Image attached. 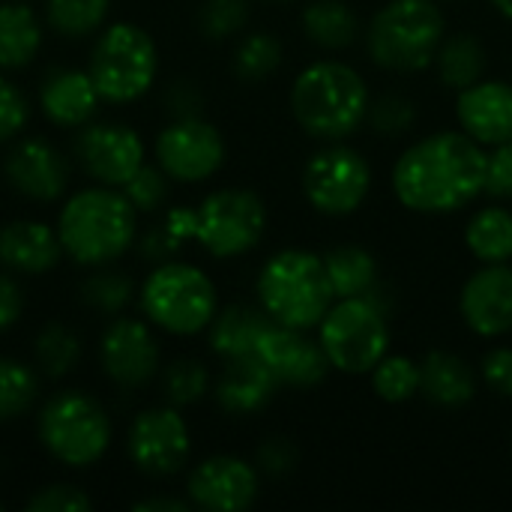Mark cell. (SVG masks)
<instances>
[{"label":"cell","mask_w":512,"mask_h":512,"mask_svg":"<svg viewBox=\"0 0 512 512\" xmlns=\"http://www.w3.org/2000/svg\"><path fill=\"white\" fill-rule=\"evenodd\" d=\"M225 363L228 366H225V372H222V378L216 384V402L231 414L261 411L273 399V390L279 387L276 375L255 354L234 357V360H225Z\"/></svg>","instance_id":"obj_23"},{"label":"cell","mask_w":512,"mask_h":512,"mask_svg":"<svg viewBox=\"0 0 512 512\" xmlns=\"http://www.w3.org/2000/svg\"><path fill=\"white\" fill-rule=\"evenodd\" d=\"M192 501H177V498H144L135 501L132 510L138 512H189Z\"/></svg>","instance_id":"obj_48"},{"label":"cell","mask_w":512,"mask_h":512,"mask_svg":"<svg viewBox=\"0 0 512 512\" xmlns=\"http://www.w3.org/2000/svg\"><path fill=\"white\" fill-rule=\"evenodd\" d=\"M90 507L93 501L78 486H66V483L45 486L27 501L30 512H87Z\"/></svg>","instance_id":"obj_41"},{"label":"cell","mask_w":512,"mask_h":512,"mask_svg":"<svg viewBox=\"0 0 512 512\" xmlns=\"http://www.w3.org/2000/svg\"><path fill=\"white\" fill-rule=\"evenodd\" d=\"M456 114L462 129L477 144H507L512 141V84L507 81H477L459 90Z\"/></svg>","instance_id":"obj_20"},{"label":"cell","mask_w":512,"mask_h":512,"mask_svg":"<svg viewBox=\"0 0 512 512\" xmlns=\"http://www.w3.org/2000/svg\"><path fill=\"white\" fill-rule=\"evenodd\" d=\"M189 501L210 512L249 510L258 498V474L237 456L204 459L189 474Z\"/></svg>","instance_id":"obj_17"},{"label":"cell","mask_w":512,"mask_h":512,"mask_svg":"<svg viewBox=\"0 0 512 512\" xmlns=\"http://www.w3.org/2000/svg\"><path fill=\"white\" fill-rule=\"evenodd\" d=\"M444 42V15L435 0H390L369 27V54L378 66L420 72Z\"/></svg>","instance_id":"obj_5"},{"label":"cell","mask_w":512,"mask_h":512,"mask_svg":"<svg viewBox=\"0 0 512 512\" xmlns=\"http://www.w3.org/2000/svg\"><path fill=\"white\" fill-rule=\"evenodd\" d=\"M39 399V369L0 357V423H12Z\"/></svg>","instance_id":"obj_32"},{"label":"cell","mask_w":512,"mask_h":512,"mask_svg":"<svg viewBox=\"0 0 512 512\" xmlns=\"http://www.w3.org/2000/svg\"><path fill=\"white\" fill-rule=\"evenodd\" d=\"M33 354H36L39 375H45V378H63L81 360V339L75 336V330H69L66 324L54 321V324H48V327L39 330L36 345H33Z\"/></svg>","instance_id":"obj_31"},{"label":"cell","mask_w":512,"mask_h":512,"mask_svg":"<svg viewBox=\"0 0 512 512\" xmlns=\"http://www.w3.org/2000/svg\"><path fill=\"white\" fill-rule=\"evenodd\" d=\"M99 360L117 387H144L159 372V342L144 321L117 318L102 336Z\"/></svg>","instance_id":"obj_16"},{"label":"cell","mask_w":512,"mask_h":512,"mask_svg":"<svg viewBox=\"0 0 512 512\" xmlns=\"http://www.w3.org/2000/svg\"><path fill=\"white\" fill-rule=\"evenodd\" d=\"M168 174L159 168V165H141L120 189H123V195L132 201V207L138 210V213H153V210H159L162 207V201L168 198Z\"/></svg>","instance_id":"obj_38"},{"label":"cell","mask_w":512,"mask_h":512,"mask_svg":"<svg viewBox=\"0 0 512 512\" xmlns=\"http://www.w3.org/2000/svg\"><path fill=\"white\" fill-rule=\"evenodd\" d=\"M435 63H438V72H441L444 84H450L456 90H465V87H471V84H477L483 78L486 51L471 33H456V36L441 42Z\"/></svg>","instance_id":"obj_28"},{"label":"cell","mask_w":512,"mask_h":512,"mask_svg":"<svg viewBox=\"0 0 512 512\" xmlns=\"http://www.w3.org/2000/svg\"><path fill=\"white\" fill-rule=\"evenodd\" d=\"M63 252L84 267H105L138 237V210L117 186H90L69 195L57 216Z\"/></svg>","instance_id":"obj_2"},{"label":"cell","mask_w":512,"mask_h":512,"mask_svg":"<svg viewBox=\"0 0 512 512\" xmlns=\"http://www.w3.org/2000/svg\"><path fill=\"white\" fill-rule=\"evenodd\" d=\"M279 63H282V45L270 33L246 36L237 48V57H234V69L243 81H261L270 72H276Z\"/></svg>","instance_id":"obj_35"},{"label":"cell","mask_w":512,"mask_h":512,"mask_svg":"<svg viewBox=\"0 0 512 512\" xmlns=\"http://www.w3.org/2000/svg\"><path fill=\"white\" fill-rule=\"evenodd\" d=\"M267 207L249 189H219L195 207V240L213 258H237L258 246Z\"/></svg>","instance_id":"obj_10"},{"label":"cell","mask_w":512,"mask_h":512,"mask_svg":"<svg viewBox=\"0 0 512 512\" xmlns=\"http://www.w3.org/2000/svg\"><path fill=\"white\" fill-rule=\"evenodd\" d=\"M42 36V21L27 3H0V69H24L39 54Z\"/></svg>","instance_id":"obj_24"},{"label":"cell","mask_w":512,"mask_h":512,"mask_svg":"<svg viewBox=\"0 0 512 512\" xmlns=\"http://www.w3.org/2000/svg\"><path fill=\"white\" fill-rule=\"evenodd\" d=\"M255 357L267 363V369L276 375L279 384H297V387H312L324 381L330 366L321 342H312L303 336V330L276 321H270V327L261 333Z\"/></svg>","instance_id":"obj_18"},{"label":"cell","mask_w":512,"mask_h":512,"mask_svg":"<svg viewBox=\"0 0 512 512\" xmlns=\"http://www.w3.org/2000/svg\"><path fill=\"white\" fill-rule=\"evenodd\" d=\"M468 249L486 264H504L512 258V213L504 207L480 210L465 228Z\"/></svg>","instance_id":"obj_27"},{"label":"cell","mask_w":512,"mask_h":512,"mask_svg":"<svg viewBox=\"0 0 512 512\" xmlns=\"http://www.w3.org/2000/svg\"><path fill=\"white\" fill-rule=\"evenodd\" d=\"M141 309L171 336H195L216 318L213 279L183 261H162L141 285Z\"/></svg>","instance_id":"obj_7"},{"label":"cell","mask_w":512,"mask_h":512,"mask_svg":"<svg viewBox=\"0 0 512 512\" xmlns=\"http://www.w3.org/2000/svg\"><path fill=\"white\" fill-rule=\"evenodd\" d=\"M327 279L333 294L342 297H363L375 282V258L363 246H336L324 255Z\"/></svg>","instance_id":"obj_29"},{"label":"cell","mask_w":512,"mask_h":512,"mask_svg":"<svg viewBox=\"0 0 512 512\" xmlns=\"http://www.w3.org/2000/svg\"><path fill=\"white\" fill-rule=\"evenodd\" d=\"M57 228L36 219H15L0 228V264L21 276H42L63 258Z\"/></svg>","instance_id":"obj_22"},{"label":"cell","mask_w":512,"mask_h":512,"mask_svg":"<svg viewBox=\"0 0 512 512\" xmlns=\"http://www.w3.org/2000/svg\"><path fill=\"white\" fill-rule=\"evenodd\" d=\"M162 387H165V396L174 408L195 405L198 399H204V393L210 387L207 366L198 360H177L165 369Z\"/></svg>","instance_id":"obj_37"},{"label":"cell","mask_w":512,"mask_h":512,"mask_svg":"<svg viewBox=\"0 0 512 512\" xmlns=\"http://www.w3.org/2000/svg\"><path fill=\"white\" fill-rule=\"evenodd\" d=\"M420 390L429 402L444 405V408H459L474 399V375L465 360L447 354V351H432L420 363Z\"/></svg>","instance_id":"obj_25"},{"label":"cell","mask_w":512,"mask_h":512,"mask_svg":"<svg viewBox=\"0 0 512 512\" xmlns=\"http://www.w3.org/2000/svg\"><path fill=\"white\" fill-rule=\"evenodd\" d=\"M141 249H144V258H153V261H165L168 255H174L180 249V240L165 228V222L153 231L144 234L141 240Z\"/></svg>","instance_id":"obj_46"},{"label":"cell","mask_w":512,"mask_h":512,"mask_svg":"<svg viewBox=\"0 0 512 512\" xmlns=\"http://www.w3.org/2000/svg\"><path fill=\"white\" fill-rule=\"evenodd\" d=\"M372 387L384 402H408L420 390V366L408 357H384L372 369Z\"/></svg>","instance_id":"obj_34"},{"label":"cell","mask_w":512,"mask_h":512,"mask_svg":"<svg viewBox=\"0 0 512 512\" xmlns=\"http://www.w3.org/2000/svg\"><path fill=\"white\" fill-rule=\"evenodd\" d=\"M24 312V294L18 282L6 273H0V333L12 330Z\"/></svg>","instance_id":"obj_45"},{"label":"cell","mask_w":512,"mask_h":512,"mask_svg":"<svg viewBox=\"0 0 512 512\" xmlns=\"http://www.w3.org/2000/svg\"><path fill=\"white\" fill-rule=\"evenodd\" d=\"M372 186L369 162L351 147H327L315 153L303 171V192L309 204L327 216L354 213Z\"/></svg>","instance_id":"obj_11"},{"label":"cell","mask_w":512,"mask_h":512,"mask_svg":"<svg viewBox=\"0 0 512 512\" xmlns=\"http://www.w3.org/2000/svg\"><path fill=\"white\" fill-rule=\"evenodd\" d=\"M75 156L102 186H123L144 165V141L126 123H87L78 132Z\"/></svg>","instance_id":"obj_14"},{"label":"cell","mask_w":512,"mask_h":512,"mask_svg":"<svg viewBox=\"0 0 512 512\" xmlns=\"http://www.w3.org/2000/svg\"><path fill=\"white\" fill-rule=\"evenodd\" d=\"M0 507H3V504H0Z\"/></svg>","instance_id":"obj_50"},{"label":"cell","mask_w":512,"mask_h":512,"mask_svg":"<svg viewBox=\"0 0 512 512\" xmlns=\"http://www.w3.org/2000/svg\"><path fill=\"white\" fill-rule=\"evenodd\" d=\"M27 117L30 105L21 87H15L9 78H0V144L18 138L21 129L27 126Z\"/></svg>","instance_id":"obj_40"},{"label":"cell","mask_w":512,"mask_h":512,"mask_svg":"<svg viewBox=\"0 0 512 512\" xmlns=\"http://www.w3.org/2000/svg\"><path fill=\"white\" fill-rule=\"evenodd\" d=\"M306 36L324 48H345L357 36V15L342 0H318L303 12Z\"/></svg>","instance_id":"obj_30"},{"label":"cell","mask_w":512,"mask_h":512,"mask_svg":"<svg viewBox=\"0 0 512 512\" xmlns=\"http://www.w3.org/2000/svg\"><path fill=\"white\" fill-rule=\"evenodd\" d=\"M249 21L246 0H204L201 6V30L210 39H225Z\"/></svg>","instance_id":"obj_39"},{"label":"cell","mask_w":512,"mask_h":512,"mask_svg":"<svg viewBox=\"0 0 512 512\" xmlns=\"http://www.w3.org/2000/svg\"><path fill=\"white\" fill-rule=\"evenodd\" d=\"M225 162L219 129L201 117H177L156 138V165L177 183H201Z\"/></svg>","instance_id":"obj_12"},{"label":"cell","mask_w":512,"mask_h":512,"mask_svg":"<svg viewBox=\"0 0 512 512\" xmlns=\"http://www.w3.org/2000/svg\"><path fill=\"white\" fill-rule=\"evenodd\" d=\"M387 345L390 327L381 309L366 297H342L321 321V348L339 372H372L387 357Z\"/></svg>","instance_id":"obj_9"},{"label":"cell","mask_w":512,"mask_h":512,"mask_svg":"<svg viewBox=\"0 0 512 512\" xmlns=\"http://www.w3.org/2000/svg\"><path fill=\"white\" fill-rule=\"evenodd\" d=\"M498 9H501V15H507V18H512V0H492Z\"/></svg>","instance_id":"obj_49"},{"label":"cell","mask_w":512,"mask_h":512,"mask_svg":"<svg viewBox=\"0 0 512 512\" xmlns=\"http://www.w3.org/2000/svg\"><path fill=\"white\" fill-rule=\"evenodd\" d=\"M258 297L276 324L294 330L318 327L336 300L324 258L306 249L276 252L258 276Z\"/></svg>","instance_id":"obj_4"},{"label":"cell","mask_w":512,"mask_h":512,"mask_svg":"<svg viewBox=\"0 0 512 512\" xmlns=\"http://www.w3.org/2000/svg\"><path fill=\"white\" fill-rule=\"evenodd\" d=\"M483 375L492 390L501 396H512V348H495L483 360Z\"/></svg>","instance_id":"obj_44"},{"label":"cell","mask_w":512,"mask_h":512,"mask_svg":"<svg viewBox=\"0 0 512 512\" xmlns=\"http://www.w3.org/2000/svg\"><path fill=\"white\" fill-rule=\"evenodd\" d=\"M462 318L477 336H504L512 330V270L489 264L462 288Z\"/></svg>","instance_id":"obj_19"},{"label":"cell","mask_w":512,"mask_h":512,"mask_svg":"<svg viewBox=\"0 0 512 512\" xmlns=\"http://www.w3.org/2000/svg\"><path fill=\"white\" fill-rule=\"evenodd\" d=\"M486 192L495 198H512V141L498 144L486 168Z\"/></svg>","instance_id":"obj_43"},{"label":"cell","mask_w":512,"mask_h":512,"mask_svg":"<svg viewBox=\"0 0 512 512\" xmlns=\"http://www.w3.org/2000/svg\"><path fill=\"white\" fill-rule=\"evenodd\" d=\"M291 111L309 135L345 138L369 117V90L345 63H312L291 87Z\"/></svg>","instance_id":"obj_3"},{"label":"cell","mask_w":512,"mask_h":512,"mask_svg":"<svg viewBox=\"0 0 512 512\" xmlns=\"http://www.w3.org/2000/svg\"><path fill=\"white\" fill-rule=\"evenodd\" d=\"M489 156L468 132H438L408 147L393 168L396 198L417 213H453L486 192Z\"/></svg>","instance_id":"obj_1"},{"label":"cell","mask_w":512,"mask_h":512,"mask_svg":"<svg viewBox=\"0 0 512 512\" xmlns=\"http://www.w3.org/2000/svg\"><path fill=\"white\" fill-rule=\"evenodd\" d=\"M261 465L270 471V474H282L294 465V450L285 444V441H267L258 453Z\"/></svg>","instance_id":"obj_47"},{"label":"cell","mask_w":512,"mask_h":512,"mask_svg":"<svg viewBox=\"0 0 512 512\" xmlns=\"http://www.w3.org/2000/svg\"><path fill=\"white\" fill-rule=\"evenodd\" d=\"M3 174L18 195L39 204L60 201L69 189V159L39 135L12 144L3 162Z\"/></svg>","instance_id":"obj_15"},{"label":"cell","mask_w":512,"mask_h":512,"mask_svg":"<svg viewBox=\"0 0 512 512\" xmlns=\"http://www.w3.org/2000/svg\"><path fill=\"white\" fill-rule=\"evenodd\" d=\"M108 9L111 0H45V21L54 33L81 39L105 24Z\"/></svg>","instance_id":"obj_33"},{"label":"cell","mask_w":512,"mask_h":512,"mask_svg":"<svg viewBox=\"0 0 512 512\" xmlns=\"http://www.w3.org/2000/svg\"><path fill=\"white\" fill-rule=\"evenodd\" d=\"M132 291H135L132 279L126 273H117V270H99V273L87 276L81 285L84 303L105 312V315L120 312L132 300Z\"/></svg>","instance_id":"obj_36"},{"label":"cell","mask_w":512,"mask_h":512,"mask_svg":"<svg viewBox=\"0 0 512 512\" xmlns=\"http://www.w3.org/2000/svg\"><path fill=\"white\" fill-rule=\"evenodd\" d=\"M372 123L381 135H399L414 123V108L402 96H384L372 108Z\"/></svg>","instance_id":"obj_42"},{"label":"cell","mask_w":512,"mask_h":512,"mask_svg":"<svg viewBox=\"0 0 512 512\" xmlns=\"http://www.w3.org/2000/svg\"><path fill=\"white\" fill-rule=\"evenodd\" d=\"M36 429L42 447L66 468L96 465L114 438L108 411L81 390L51 396L39 411Z\"/></svg>","instance_id":"obj_8"},{"label":"cell","mask_w":512,"mask_h":512,"mask_svg":"<svg viewBox=\"0 0 512 512\" xmlns=\"http://www.w3.org/2000/svg\"><path fill=\"white\" fill-rule=\"evenodd\" d=\"M102 96L87 69H51L39 87L42 114L63 129H81L93 120Z\"/></svg>","instance_id":"obj_21"},{"label":"cell","mask_w":512,"mask_h":512,"mask_svg":"<svg viewBox=\"0 0 512 512\" xmlns=\"http://www.w3.org/2000/svg\"><path fill=\"white\" fill-rule=\"evenodd\" d=\"M126 450L141 474L171 477L189 462L192 453L189 426L174 405L141 411L129 426Z\"/></svg>","instance_id":"obj_13"},{"label":"cell","mask_w":512,"mask_h":512,"mask_svg":"<svg viewBox=\"0 0 512 512\" xmlns=\"http://www.w3.org/2000/svg\"><path fill=\"white\" fill-rule=\"evenodd\" d=\"M270 315L249 309V306H228L225 312H216L210 321V348L222 360L249 357L258 348L261 333L270 327Z\"/></svg>","instance_id":"obj_26"},{"label":"cell","mask_w":512,"mask_h":512,"mask_svg":"<svg viewBox=\"0 0 512 512\" xmlns=\"http://www.w3.org/2000/svg\"><path fill=\"white\" fill-rule=\"evenodd\" d=\"M87 72L102 102L126 105L141 99L159 72V54L150 33L132 21H117L99 33L90 51Z\"/></svg>","instance_id":"obj_6"}]
</instances>
